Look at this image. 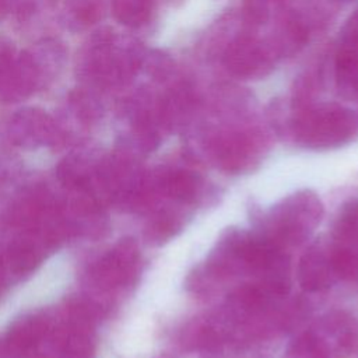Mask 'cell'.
<instances>
[{"label":"cell","mask_w":358,"mask_h":358,"mask_svg":"<svg viewBox=\"0 0 358 358\" xmlns=\"http://www.w3.org/2000/svg\"><path fill=\"white\" fill-rule=\"evenodd\" d=\"M289 273L287 252L263 242L255 232L228 229L215 242L203 266L192 274L190 287L203 294L215 285L241 280L263 285L278 295H288Z\"/></svg>","instance_id":"obj_1"},{"label":"cell","mask_w":358,"mask_h":358,"mask_svg":"<svg viewBox=\"0 0 358 358\" xmlns=\"http://www.w3.org/2000/svg\"><path fill=\"white\" fill-rule=\"evenodd\" d=\"M138 43L117 35L110 28L92 34L81 50L78 76L84 87L112 90L129 84L144 63Z\"/></svg>","instance_id":"obj_2"},{"label":"cell","mask_w":358,"mask_h":358,"mask_svg":"<svg viewBox=\"0 0 358 358\" xmlns=\"http://www.w3.org/2000/svg\"><path fill=\"white\" fill-rule=\"evenodd\" d=\"M323 204L312 190H298L285 196L264 211L253 231L263 242L288 252L302 245L317 228Z\"/></svg>","instance_id":"obj_3"},{"label":"cell","mask_w":358,"mask_h":358,"mask_svg":"<svg viewBox=\"0 0 358 358\" xmlns=\"http://www.w3.org/2000/svg\"><path fill=\"white\" fill-rule=\"evenodd\" d=\"M358 130V116L338 103H303L291 122L294 140L310 150H329L350 141Z\"/></svg>","instance_id":"obj_4"},{"label":"cell","mask_w":358,"mask_h":358,"mask_svg":"<svg viewBox=\"0 0 358 358\" xmlns=\"http://www.w3.org/2000/svg\"><path fill=\"white\" fill-rule=\"evenodd\" d=\"M266 141L255 129H227L208 141V154L217 168L227 173L253 169L263 157Z\"/></svg>","instance_id":"obj_5"},{"label":"cell","mask_w":358,"mask_h":358,"mask_svg":"<svg viewBox=\"0 0 358 358\" xmlns=\"http://www.w3.org/2000/svg\"><path fill=\"white\" fill-rule=\"evenodd\" d=\"M327 243L337 278L358 281V201L340 211Z\"/></svg>","instance_id":"obj_6"},{"label":"cell","mask_w":358,"mask_h":358,"mask_svg":"<svg viewBox=\"0 0 358 358\" xmlns=\"http://www.w3.org/2000/svg\"><path fill=\"white\" fill-rule=\"evenodd\" d=\"M277 55L270 42L252 35L235 38L225 49L224 66L235 77L257 80L271 73Z\"/></svg>","instance_id":"obj_7"},{"label":"cell","mask_w":358,"mask_h":358,"mask_svg":"<svg viewBox=\"0 0 358 358\" xmlns=\"http://www.w3.org/2000/svg\"><path fill=\"white\" fill-rule=\"evenodd\" d=\"M329 358H345L358 344V324L344 310H331L308 329Z\"/></svg>","instance_id":"obj_8"},{"label":"cell","mask_w":358,"mask_h":358,"mask_svg":"<svg viewBox=\"0 0 358 358\" xmlns=\"http://www.w3.org/2000/svg\"><path fill=\"white\" fill-rule=\"evenodd\" d=\"M157 186L165 197L187 210L203 199L206 182L197 171L187 166H175L161 172Z\"/></svg>","instance_id":"obj_9"},{"label":"cell","mask_w":358,"mask_h":358,"mask_svg":"<svg viewBox=\"0 0 358 358\" xmlns=\"http://www.w3.org/2000/svg\"><path fill=\"white\" fill-rule=\"evenodd\" d=\"M337 275L331 263L329 243L319 241L313 243L301 257L298 264V282L306 292L329 289Z\"/></svg>","instance_id":"obj_10"},{"label":"cell","mask_w":358,"mask_h":358,"mask_svg":"<svg viewBox=\"0 0 358 358\" xmlns=\"http://www.w3.org/2000/svg\"><path fill=\"white\" fill-rule=\"evenodd\" d=\"M69 277V264L60 259L50 262L39 273L35 280H32L20 295V305H36L43 303L48 299L59 295L66 287Z\"/></svg>","instance_id":"obj_11"},{"label":"cell","mask_w":358,"mask_h":358,"mask_svg":"<svg viewBox=\"0 0 358 358\" xmlns=\"http://www.w3.org/2000/svg\"><path fill=\"white\" fill-rule=\"evenodd\" d=\"M154 1L155 0H112V13L120 24L137 28L150 20Z\"/></svg>","instance_id":"obj_12"},{"label":"cell","mask_w":358,"mask_h":358,"mask_svg":"<svg viewBox=\"0 0 358 358\" xmlns=\"http://www.w3.org/2000/svg\"><path fill=\"white\" fill-rule=\"evenodd\" d=\"M101 0H70L69 14L78 27H90L102 17Z\"/></svg>","instance_id":"obj_13"},{"label":"cell","mask_w":358,"mask_h":358,"mask_svg":"<svg viewBox=\"0 0 358 358\" xmlns=\"http://www.w3.org/2000/svg\"><path fill=\"white\" fill-rule=\"evenodd\" d=\"M280 0H245L243 11L248 22L253 25L264 24L270 15L275 3Z\"/></svg>","instance_id":"obj_14"},{"label":"cell","mask_w":358,"mask_h":358,"mask_svg":"<svg viewBox=\"0 0 358 358\" xmlns=\"http://www.w3.org/2000/svg\"><path fill=\"white\" fill-rule=\"evenodd\" d=\"M53 1L55 0H7V13L18 20H28L49 7Z\"/></svg>","instance_id":"obj_15"},{"label":"cell","mask_w":358,"mask_h":358,"mask_svg":"<svg viewBox=\"0 0 358 358\" xmlns=\"http://www.w3.org/2000/svg\"><path fill=\"white\" fill-rule=\"evenodd\" d=\"M17 53L14 45L7 38H0V71L10 62V59Z\"/></svg>","instance_id":"obj_16"},{"label":"cell","mask_w":358,"mask_h":358,"mask_svg":"<svg viewBox=\"0 0 358 358\" xmlns=\"http://www.w3.org/2000/svg\"><path fill=\"white\" fill-rule=\"evenodd\" d=\"M7 14V0H0V15Z\"/></svg>","instance_id":"obj_17"},{"label":"cell","mask_w":358,"mask_h":358,"mask_svg":"<svg viewBox=\"0 0 358 358\" xmlns=\"http://www.w3.org/2000/svg\"><path fill=\"white\" fill-rule=\"evenodd\" d=\"M338 1H350V0H338Z\"/></svg>","instance_id":"obj_18"}]
</instances>
